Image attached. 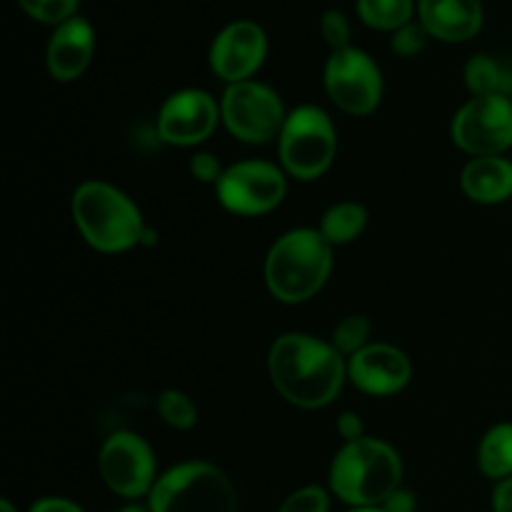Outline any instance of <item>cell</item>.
<instances>
[{
    "label": "cell",
    "instance_id": "cell-12",
    "mask_svg": "<svg viewBox=\"0 0 512 512\" xmlns=\"http://www.w3.org/2000/svg\"><path fill=\"white\" fill-rule=\"evenodd\" d=\"M220 105L205 90L185 88L170 95L158 113V135L175 148H195L215 133Z\"/></svg>",
    "mask_w": 512,
    "mask_h": 512
},
{
    "label": "cell",
    "instance_id": "cell-4",
    "mask_svg": "<svg viewBox=\"0 0 512 512\" xmlns=\"http://www.w3.org/2000/svg\"><path fill=\"white\" fill-rule=\"evenodd\" d=\"M333 270V245L315 228L280 235L265 258V285L280 303L298 305L315 298Z\"/></svg>",
    "mask_w": 512,
    "mask_h": 512
},
{
    "label": "cell",
    "instance_id": "cell-7",
    "mask_svg": "<svg viewBox=\"0 0 512 512\" xmlns=\"http://www.w3.org/2000/svg\"><path fill=\"white\" fill-rule=\"evenodd\" d=\"M220 120L240 143L265 145L273 138H280L288 113L273 88L245 80L225 88L220 100Z\"/></svg>",
    "mask_w": 512,
    "mask_h": 512
},
{
    "label": "cell",
    "instance_id": "cell-13",
    "mask_svg": "<svg viewBox=\"0 0 512 512\" xmlns=\"http://www.w3.org/2000/svg\"><path fill=\"white\" fill-rule=\"evenodd\" d=\"M268 53L265 30L253 20H235L220 30L210 48V68L225 83H245L263 65Z\"/></svg>",
    "mask_w": 512,
    "mask_h": 512
},
{
    "label": "cell",
    "instance_id": "cell-5",
    "mask_svg": "<svg viewBox=\"0 0 512 512\" xmlns=\"http://www.w3.org/2000/svg\"><path fill=\"white\" fill-rule=\"evenodd\" d=\"M238 493L228 475L205 460L173 465L148 495L150 512H238Z\"/></svg>",
    "mask_w": 512,
    "mask_h": 512
},
{
    "label": "cell",
    "instance_id": "cell-1",
    "mask_svg": "<svg viewBox=\"0 0 512 512\" xmlns=\"http://www.w3.org/2000/svg\"><path fill=\"white\" fill-rule=\"evenodd\" d=\"M268 373L275 390L303 410L335 403L348 380V360L333 343L308 333H285L268 353Z\"/></svg>",
    "mask_w": 512,
    "mask_h": 512
},
{
    "label": "cell",
    "instance_id": "cell-26",
    "mask_svg": "<svg viewBox=\"0 0 512 512\" xmlns=\"http://www.w3.org/2000/svg\"><path fill=\"white\" fill-rule=\"evenodd\" d=\"M428 38H430V35H428V30L423 28V25L408 23L405 28L395 30L390 45H393V53L400 55V58H413V55H418L420 50L425 48Z\"/></svg>",
    "mask_w": 512,
    "mask_h": 512
},
{
    "label": "cell",
    "instance_id": "cell-25",
    "mask_svg": "<svg viewBox=\"0 0 512 512\" xmlns=\"http://www.w3.org/2000/svg\"><path fill=\"white\" fill-rule=\"evenodd\" d=\"M330 510V495L328 490L320 485H305L290 493L283 500L278 512H328Z\"/></svg>",
    "mask_w": 512,
    "mask_h": 512
},
{
    "label": "cell",
    "instance_id": "cell-6",
    "mask_svg": "<svg viewBox=\"0 0 512 512\" xmlns=\"http://www.w3.org/2000/svg\"><path fill=\"white\" fill-rule=\"evenodd\" d=\"M280 168L295 180L323 178L338 153V135L330 115L318 105L290 110L278 138Z\"/></svg>",
    "mask_w": 512,
    "mask_h": 512
},
{
    "label": "cell",
    "instance_id": "cell-14",
    "mask_svg": "<svg viewBox=\"0 0 512 512\" xmlns=\"http://www.w3.org/2000/svg\"><path fill=\"white\" fill-rule=\"evenodd\" d=\"M413 378L410 358L388 343H370L348 358V380L363 393L375 398L398 395Z\"/></svg>",
    "mask_w": 512,
    "mask_h": 512
},
{
    "label": "cell",
    "instance_id": "cell-30",
    "mask_svg": "<svg viewBox=\"0 0 512 512\" xmlns=\"http://www.w3.org/2000/svg\"><path fill=\"white\" fill-rule=\"evenodd\" d=\"M415 508H418V500H415V495L405 488L395 490V493L380 505L383 512H415Z\"/></svg>",
    "mask_w": 512,
    "mask_h": 512
},
{
    "label": "cell",
    "instance_id": "cell-34",
    "mask_svg": "<svg viewBox=\"0 0 512 512\" xmlns=\"http://www.w3.org/2000/svg\"><path fill=\"white\" fill-rule=\"evenodd\" d=\"M118 512H150L148 508H143V505H128V508L118 510Z\"/></svg>",
    "mask_w": 512,
    "mask_h": 512
},
{
    "label": "cell",
    "instance_id": "cell-20",
    "mask_svg": "<svg viewBox=\"0 0 512 512\" xmlns=\"http://www.w3.org/2000/svg\"><path fill=\"white\" fill-rule=\"evenodd\" d=\"M365 225H368V208L355 200H343L335 203L333 208L325 210L320 218V233L330 245H348L363 235Z\"/></svg>",
    "mask_w": 512,
    "mask_h": 512
},
{
    "label": "cell",
    "instance_id": "cell-17",
    "mask_svg": "<svg viewBox=\"0 0 512 512\" xmlns=\"http://www.w3.org/2000/svg\"><path fill=\"white\" fill-rule=\"evenodd\" d=\"M460 188L473 203H505L512 198V163L503 155L473 158L460 173Z\"/></svg>",
    "mask_w": 512,
    "mask_h": 512
},
{
    "label": "cell",
    "instance_id": "cell-33",
    "mask_svg": "<svg viewBox=\"0 0 512 512\" xmlns=\"http://www.w3.org/2000/svg\"><path fill=\"white\" fill-rule=\"evenodd\" d=\"M0 512H18V510H15V505L10 503V500H0Z\"/></svg>",
    "mask_w": 512,
    "mask_h": 512
},
{
    "label": "cell",
    "instance_id": "cell-27",
    "mask_svg": "<svg viewBox=\"0 0 512 512\" xmlns=\"http://www.w3.org/2000/svg\"><path fill=\"white\" fill-rule=\"evenodd\" d=\"M320 33H323L325 43L335 50L350 48V23L340 10H328L320 18Z\"/></svg>",
    "mask_w": 512,
    "mask_h": 512
},
{
    "label": "cell",
    "instance_id": "cell-8",
    "mask_svg": "<svg viewBox=\"0 0 512 512\" xmlns=\"http://www.w3.org/2000/svg\"><path fill=\"white\" fill-rule=\"evenodd\" d=\"M288 193V173L268 160H240L228 165L215 185L218 203L243 218L273 213Z\"/></svg>",
    "mask_w": 512,
    "mask_h": 512
},
{
    "label": "cell",
    "instance_id": "cell-15",
    "mask_svg": "<svg viewBox=\"0 0 512 512\" xmlns=\"http://www.w3.org/2000/svg\"><path fill=\"white\" fill-rule=\"evenodd\" d=\"M95 35L85 18H70L58 25L48 43V70L60 83L80 78L93 60Z\"/></svg>",
    "mask_w": 512,
    "mask_h": 512
},
{
    "label": "cell",
    "instance_id": "cell-31",
    "mask_svg": "<svg viewBox=\"0 0 512 512\" xmlns=\"http://www.w3.org/2000/svg\"><path fill=\"white\" fill-rule=\"evenodd\" d=\"M28 512H85V510L80 508L78 503H73V500L55 498V495H50V498L35 500V503L30 505Z\"/></svg>",
    "mask_w": 512,
    "mask_h": 512
},
{
    "label": "cell",
    "instance_id": "cell-11",
    "mask_svg": "<svg viewBox=\"0 0 512 512\" xmlns=\"http://www.w3.org/2000/svg\"><path fill=\"white\" fill-rule=\"evenodd\" d=\"M98 470L110 493L125 500H138L150 495L158 483L155 453L145 438L120 430L103 443L98 455Z\"/></svg>",
    "mask_w": 512,
    "mask_h": 512
},
{
    "label": "cell",
    "instance_id": "cell-35",
    "mask_svg": "<svg viewBox=\"0 0 512 512\" xmlns=\"http://www.w3.org/2000/svg\"><path fill=\"white\" fill-rule=\"evenodd\" d=\"M348 512H383L380 508H350Z\"/></svg>",
    "mask_w": 512,
    "mask_h": 512
},
{
    "label": "cell",
    "instance_id": "cell-18",
    "mask_svg": "<svg viewBox=\"0 0 512 512\" xmlns=\"http://www.w3.org/2000/svg\"><path fill=\"white\" fill-rule=\"evenodd\" d=\"M465 85L473 98H488V95L512 98V65L493 55H473L465 65Z\"/></svg>",
    "mask_w": 512,
    "mask_h": 512
},
{
    "label": "cell",
    "instance_id": "cell-9",
    "mask_svg": "<svg viewBox=\"0 0 512 512\" xmlns=\"http://www.w3.org/2000/svg\"><path fill=\"white\" fill-rule=\"evenodd\" d=\"M450 135L453 143L473 158L503 155L512 148V98H470L453 115Z\"/></svg>",
    "mask_w": 512,
    "mask_h": 512
},
{
    "label": "cell",
    "instance_id": "cell-28",
    "mask_svg": "<svg viewBox=\"0 0 512 512\" xmlns=\"http://www.w3.org/2000/svg\"><path fill=\"white\" fill-rule=\"evenodd\" d=\"M190 175H193L198 183H205V185H218V180L223 178L225 168L223 163H220V158L215 153H208V150H200V153H195L193 158H190Z\"/></svg>",
    "mask_w": 512,
    "mask_h": 512
},
{
    "label": "cell",
    "instance_id": "cell-2",
    "mask_svg": "<svg viewBox=\"0 0 512 512\" xmlns=\"http://www.w3.org/2000/svg\"><path fill=\"white\" fill-rule=\"evenodd\" d=\"M403 488V458L385 440L345 443L330 465V490L350 508H380Z\"/></svg>",
    "mask_w": 512,
    "mask_h": 512
},
{
    "label": "cell",
    "instance_id": "cell-23",
    "mask_svg": "<svg viewBox=\"0 0 512 512\" xmlns=\"http://www.w3.org/2000/svg\"><path fill=\"white\" fill-rule=\"evenodd\" d=\"M370 330H373V325H370V320L365 318V315H348V318H343L335 325L333 340H330V343L335 345V350H338L340 355L353 358L358 350L370 345Z\"/></svg>",
    "mask_w": 512,
    "mask_h": 512
},
{
    "label": "cell",
    "instance_id": "cell-22",
    "mask_svg": "<svg viewBox=\"0 0 512 512\" xmlns=\"http://www.w3.org/2000/svg\"><path fill=\"white\" fill-rule=\"evenodd\" d=\"M158 415L165 425L175 430H190L198 423V408L183 390L168 388L158 395Z\"/></svg>",
    "mask_w": 512,
    "mask_h": 512
},
{
    "label": "cell",
    "instance_id": "cell-16",
    "mask_svg": "<svg viewBox=\"0 0 512 512\" xmlns=\"http://www.w3.org/2000/svg\"><path fill=\"white\" fill-rule=\"evenodd\" d=\"M420 25L430 38L463 43L483 28L480 0H420Z\"/></svg>",
    "mask_w": 512,
    "mask_h": 512
},
{
    "label": "cell",
    "instance_id": "cell-21",
    "mask_svg": "<svg viewBox=\"0 0 512 512\" xmlns=\"http://www.w3.org/2000/svg\"><path fill=\"white\" fill-rule=\"evenodd\" d=\"M358 15L375 30H400L413 18V0H358Z\"/></svg>",
    "mask_w": 512,
    "mask_h": 512
},
{
    "label": "cell",
    "instance_id": "cell-24",
    "mask_svg": "<svg viewBox=\"0 0 512 512\" xmlns=\"http://www.w3.org/2000/svg\"><path fill=\"white\" fill-rule=\"evenodd\" d=\"M78 3L80 0H18V5L30 18L55 25H63L65 20L75 18Z\"/></svg>",
    "mask_w": 512,
    "mask_h": 512
},
{
    "label": "cell",
    "instance_id": "cell-3",
    "mask_svg": "<svg viewBox=\"0 0 512 512\" xmlns=\"http://www.w3.org/2000/svg\"><path fill=\"white\" fill-rule=\"evenodd\" d=\"M70 213L85 243L98 253H125L143 245L145 220L138 205L105 180H85L75 188Z\"/></svg>",
    "mask_w": 512,
    "mask_h": 512
},
{
    "label": "cell",
    "instance_id": "cell-32",
    "mask_svg": "<svg viewBox=\"0 0 512 512\" xmlns=\"http://www.w3.org/2000/svg\"><path fill=\"white\" fill-rule=\"evenodd\" d=\"M493 512H512V478L500 480L493 490Z\"/></svg>",
    "mask_w": 512,
    "mask_h": 512
},
{
    "label": "cell",
    "instance_id": "cell-19",
    "mask_svg": "<svg viewBox=\"0 0 512 512\" xmlns=\"http://www.w3.org/2000/svg\"><path fill=\"white\" fill-rule=\"evenodd\" d=\"M478 468L485 478H512V423H498L483 435L478 448Z\"/></svg>",
    "mask_w": 512,
    "mask_h": 512
},
{
    "label": "cell",
    "instance_id": "cell-10",
    "mask_svg": "<svg viewBox=\"0 0 512 512\" xmlns=\"http://www.w3.org/2000/svg\"><path fill=\"white\" fill-rule=\"evenodd\" d=\"M325 90L335 108L365 118L375 113L383 100V73L363 50H335L325 65Z\"/></svg>",
    "mask_w": 512,
    "mask_h": 512
},
{
    "label": "cell",
    "instance_id": "cell-29",
    "mask_svg": "<svg viewBox=\"0 0 512 512\" xmlns=\"http://www.w3.org/2000/svg\"><path fill=\"white\" fill-rule=\"evenodd\" d=\"M335 428H338V435L345 440V443H353V440L365 438L363 420H360V415L353 413V410H348V413H340Z\"/></svg>",
    "mask_w": 512,
    "mask_h": 512
}]
</instances>
